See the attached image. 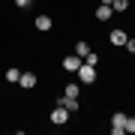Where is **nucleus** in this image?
<instances>
[{
  "label": "nucleus",
  "instance_id": "1",
  "mask_svg": "<svg viewBox=\"0 0 135 135\" xmlns=\"http://www.w3.org/2000/svg\"><path fill=\"white\" fill-rule=\"evenodd\" d=\"M75 75H78V81H81V84H93V81H96V66H90V63H81Z\"/></svg>",
  "mask_w": 135,
  "mask_h": 135
},
{
  "label": "nucleus",
  "instance_id": "2",
  "mask_svg": "<svg viewBox=\"0 0 135 135\" xmlns=\"http://www.w3.org/2000/svg\"><path fill=\"white\" fill-rule=\"evenodd\" d=\"M126 132V114H111V135H123Z\"/></svg>",
  "mask_w": 135,
  "mask_h": 135
},
{
  "label": "nucleus",
  "instance_id": "3",
  "mask_svg": "<svg viewBox=\"0 0 135 135\" xmlns=\"http://www.w3.org/2000/svg\"><path fill=\"white\" fill-rule=\"evenodd\" d=\"M66 120H69V111H66V105H60V102H57V105L51 108V123H57V126H63Z\"/></svg>",
  "mask_w": 135,
  "mask_h": 135
},
{
  "label": "nucleus",
  "instance_id": "4",
  "mask_svg": "<svg viewBox=\"0 0 135 135\" xmlns=\"http://www.w3.org/2000/svg\"><path fill=\"white\" fill-rule=\"evenodd\" d=\"M81 63H84V60L78 57V54H69V57H63V69H66V72H72V75H75V72H78V66H81Z\"/></svg>",
  "mask_w": 135,
  "mask_h": 135
},
{
  "label": "nucleus",
  "instance_id": "5",
  "mask_svg": "<svg viewBox=\"0 0 135 135\" xmlns=\"http://www.w3.org/2000/svg\"><path fill=\"white\" fill-rule=\"evenodd\" d=\"M36 81H39V78H36V72H21V78H18V84L24 87V90H30V87H36Z\"/></svg>",
  "mask_w": 135,
  "mask_h": 135
},
{
  "label": "nucleus",
  "instance_id": "6",
  "mask_svg": "<svg viewBox=\"0 0 135 135\" xmlns=\"http://www.w3.org/2000/svg\"><path fill=\"white\" fill-rule=\"evenodd\" d=\"M126 39H129L126 30H111V33H108V42L111 45H126Z\"/></svg>",
  "mask_w": 135,
  "mask_h": 135
},
{
  "label": "nucleus",
  "instance_id": "7",
  "mask_svg": "<svg viewBox=\"0 0 135 135\" xmlns=\"http://www.w3.org/2000/svg\"><path fill=\"white\" fill-rule=\"evenodd\" d=\"M111 15H114V9H111V6H105V3L96 6V21H108Z\"/></svg>",
  "mask_w": 135,
  "mask_h": 135
},
{
  "label": "nucleus",
  "instance_id": "8",
  "mask_svg": "<svg viewBox=\"0 0 135 135\" xmlns=\"http://www.w3.org/2000/svg\"><path fill=\"white\" fill-rule=\"evenodd\" d=\"M78 93H81V84L69 81V84H66V90H63V96H69V99H78Z\"/></svg>",
  "mask_w": 135,
  "mask_h": 135
},
{
  "label": "nucleus",
  "instance_id": "9",
  "mask_svg": "<svg viewBox=\"0 0 135 135\" xmlns=\"http://www.w3.org/2000/svg\"><path fill=\"white\" fill-rule=\"evenodd\" d=\"M57 102H60V105H66V111H69V114H75V111H78V99H69V96H60Z\"/></svg>",
  "mask_w": 135,
  "mask_h": 135
},
{
  "label": "nucleus",
  "instance_id": "10",
  "mask_svg": "<svg viewBox=\"0 0 135 135\" xmlns=\"http://www.w3.org/2000/svg\"><path fill=\"white\" fill-rule=\"evenodd\" d=\"M18 78H21V69H15V66L6 69V81H9V84H18Z\"/></svg>",
  "mask_w": 135,
  "mask_h": 135
},
{
  "label": "nucleus",
  "instance_id": "11",
  "mask_svg": "<svg viewBox=\"0 0 135 135\" xmlns=\"http://www.w3.org/2000/svg\"><path fill=\"white\" fill-rule=\"evenodd\" d=\"M36 30H51V18L48 15H39L36 18Z\"/></svg>",
  "mask_w": 135,
  "mask_h": 135
},
{
  "label": "nucleus",
  "instance_id": "12",
  "mask_svg": "<svg viewBox=\"0 0 135 135\" xmlns=\"http://www.w3.org/2000/svg\"><path fill=\"white\" fill-rule=\"evenodd\" d=\"M111 9L114 12H126L129 9V0H111Z\"/></svg>",
  "mask_w": 135,
  "mask_h": 135
},
{
  "label": "nucleus",
  "instance_id": "13",
  "mask_svg": "<svg viewBox=\"0 0 135 135\" xmlns=\"http://www.w3.org/2000/svg\"><path fill=\"white\" fill-rule=\"evenodd\" d=\"M75 54H78V57L84 60L87 54H90V45H87V42H78V45H75Z\"/></svg>",
  "mask_w": 135,
  "mask_h": 135
},
{
  "label": "nucleus",
  "instance_id": "14",
  "mask_svg": "<svg viewBox=\"0 0 135 135\" xmlns=\"http://www.w3.org/2000/svg\"><path fill=\"white\" fill-rule=\"evenodd\" d=\"M15 6H18V9H30V6H33V0H15Z\"/></svg>",
  "mask_w": 135,
  "mask_h": 135
},
{
  "label": "nucleus",
  "instance_id": "15",
  "mask_svg": "<svg viewBox=\"0 0 135 135\" xmlns=\"http://www.w3.org/2000/svg\"><path fill=\"white\" fill-rule=\"evenodd\" d=\"M84 63H90V66H96V63H99V57H96V54L90 51V54H87V57H84Z\"/></svg>",
  "mask_w": 135,
  "mask_h": 135
},
{
  "label": "nucleus",
  "instance_id": "16",
  "mask_svg": "<svg viewBox=\"0 0 135 135\" xmlns=\"http://www.w3.org/2000/svg\"><path fill=\"white\" fill-rule=\"evenodd\" d=\"M126 132H135V117H126Z\"/></svg>",
  "mask_w": 135,
  "mask_h": 135
},
{
  "label": "nucleus",
  "instance_id": "17",
  "mask_svg": "<svg viewBox=\"0 0 135 135\" xmlns=\"http://www.w3.org/2000/svg\"><path fill=\"white\" fill-rule=\"evenodd\" d=\"M126 48H129V51L135 54V39H126Z\"/></svg>",
  "mask_w": 135,
  "mask_h": 135
},
{
  "label": "nucleus",
  "instance_id": "18",
  "mask_svg": "<svg viewBox=\"0 0 135 135\" xmlns=\"http://www.w3.org/2000/svg\"><path fill=\"white\" fill-rule=\"evenodd\" d=\"M102 3H105V6H111V0H102Z\"/></svg>",
  "mask_w": 135,
  "mask_h": 135
}]
</instances>
